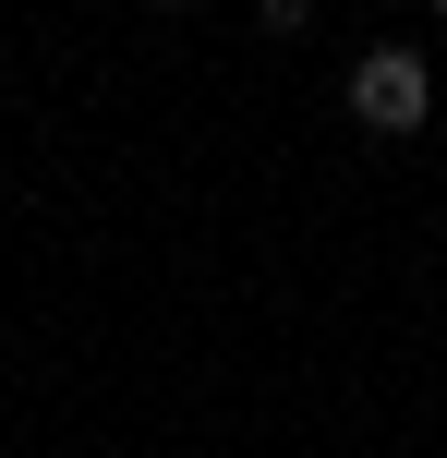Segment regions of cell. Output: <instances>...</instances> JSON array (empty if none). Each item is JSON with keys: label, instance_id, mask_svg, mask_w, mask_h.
<instances>
[{"label": "cell", "instance_id": "8992f818", "mask_svg": "<svg viewBox=\"0 0 447 458\" xmlns=\"http://www.w3.org/2000/svg\"><path fill=\"white\" fill-rule=\"evenodd\" d=\"M435 72H447V61H435Z\"/></svg>", "mask_w": 447, "mask_h": 458}, {"label": "cell", "instance_id": "3957f363", "mask_svg": "<svg viewBox=\"0 0 447 458\" xmlns=\"http://www.w3.org/2000/svg\"><path fill=\"white\" fill-rule=\"evenodd\" d=\"M158 13H193V0H158Z\"/></svg>", "mask_w": 447, "mask_h": 458}, {"label": "cell", "instance_id": "277c9868", "mask_svg": "<svg viewBox=\"0 0 447 458\" xmlns=\"http://www.w3.org/2000/svg\"><path fill=\"white\" fill-rule=\"evenodd\" d=\"M435 24H447V0H435Z\"/></svg>", "mask_w": 447, "mask_h": 458}, {"label": "cell", "instance_id": "7a4b0ae2", "mask_svg": "<svg viewBox=\"0 0 447 458\" xmlns=\"http://www.w3.org/2000/svg\"><path fill=\"white\" fill-rule=\"evenodd\" d=\"M254 24H266V37H303V24H314V0H254Z\"/></svg>", "mask_w": 447, "mask_h": 458}, {"label": "cell", "instance_id": "6da1fadb", "mask_svg": "<svg viewBox=\"0 0 447 458\" xmlns=\"http://www.w3.org/2000/svg\"><path fill=\"white\" fill-rule=\"evenodd\" d=\"M435 97H447V72L424 61V48H400V37L351 61V121H363V133H424Z\"/></svg>", "mask_w": 447, "mask_h": 458}, {"label": "cell", "instance_id": "5b68a950", "mask_svg": "<svg viewBox=\"0 0 447 458\" xmlns=\"http://www.w3.org/2000/svg\"><path fill=\"white\" fill-rule=\"evenodd\" d=\"M97 13H109V0H97Z\"/></svg>", "mask_w": 447, "mask_h": 458}]
</instances>
